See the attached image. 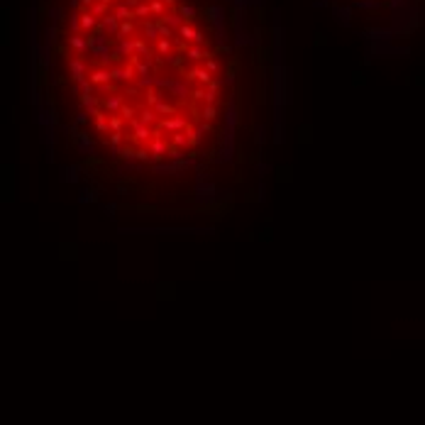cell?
Wrapping results in <instances>:
<instances>
[{"instance_id":"1","label":"cell","mask_w":425,"mask_h":425,"mask_svg":"<svg viewBox=\"0 0 425 425\" xmlns=\"http://www.w3.org/2000/svg\"><path fill=\"white\" fill-rule=\"evenodd\" d=\"M267 0H32L30 103L71 193L130 227L262 201L283 132Z\"/></svg>"},{"instance_id":"2","label":"cell","mask_w":425,"mask_h":425,"mask_svg":"<svg viewBox=\"0 0 425 425\" xmlns=\"http://www.w3.org/2000/svg\"><path fill=\"white\" fill-rule=\"evenodd\" d=\"M330 12L366 39L413 37L425 25V0H323Z\"/></svg>"}]
</instances>
